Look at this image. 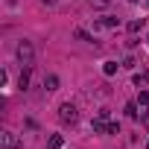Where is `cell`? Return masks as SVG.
Returning <instances> with one entry per match:
<instances>
[{
    "mask_svg": "<svg viewBox=\"0 0 149 149\" xmlns=\"http://www.w3.org/2000/svg\"><path fill=\"white\" fill-rule=\"evenodd\" d=\"M26 85H29V67H24L21 79H18V88H21V91H26Z\"/></svg>",
    "mask_w": 149,
    "mask_h": 149,
    "instance_id": "obj_4",
    "label": "cell"
},
{
    "mask_svg": "<svg viewBox=\"0 0 149 149\" xmlns=\"http://www.w3.org/2000/svg\"><path fill=\"white\" fill-rule=\"evenodd\" d=\"M129 3H137V0H129Z\"/></svg>",
    "mask_w": 149,
    "mask_h": 149,
    "instance_id": "obj_12",
    "label": "cell"
},
{
    "mask_svg": "<svg viewBox=\"0 0 149 149\" xmlns=\"http://www.w3.org/2000/svg\"><path fill=\"white\" fill-rule=\"evenodd\" d=\"M91 6L94 9H105V6H111V0H91Z\"/></svg>",
    "mask_w": 149,
    "mask_h": 149,
    "instance_id": "obj_8",
    "label": "cell"
},
{
    "mask_svg": "<svg viewBox=\"0 0 149 149\" xmlns=\"http://www.w3.org/2000/svg\"><path fill=\"white\" fill-rule=\"evenodd\" d=\"M58 146H61V134H53L50 143H47V149H58Z\"/></svg>",
    "mask_w": 149,
    "mask_h": 149,
    "instance_id": "obj_6",
    "label": "cell"
},
{
    "mask_svg": "<svg viewBox=\"0 0 149 149\" xmlns=\"http://www.w3.org/2000/svg\"><path fill=\"white\" fill-rule=\"evenodd\" d=\"M76 117H79V114H76V105H73V102H64V105L58 108V120H61V123H76Z\"/></svg>",
    "mask_w": 149,
    "mask_h": 149,
    "instance_id": "obj_2",
    "label": "cell"
},
{
    "mask_svg": "<svg viewBox=\"0 0 149 149\" xmlns=\"http://www.w3.org/2000/svg\"><path fill=\"white\" fill-rule=\"evenodd\" d=\"M3 146H6V149H18L21 143H18V137H15L12 132H3Z\"/></svg>",
    "mask_w": 149,
    "mask_h": 149,
    "instance_id": "obj_3",
    "label": "cell"
},
{
    "mask_svg": "<svg viewBox=\"0 0 149 149\" xmlns=\"http://www.w3.org/2000/svg\"><path fill=\"white\" fill-rule=\"evenodd\" d=\"M18 58H21V64L24 67H32V58H35V47H32V41H21L18 44Z\"/></svg>",
    "mask_w": 149,
    "mask_h": 149,
    "instance_id": "obj_1",
    "label": "cell"
},
{
    "mask_svg": "<svg viewBox=\"0 0 149 149\" xmlns=\"http://www.w3.org/2000/svg\"><path fill=\"white\" fill-rule=\"evenodd\" d=\"M146 79H149V73H137V76H134V85H143Z\"/></svg>",
    "mask_w": 149,
    "mask_h": 149,
    "instance_id": "obj_9",
    "label": "cell"
},
{
    "mask_svg": "<svg viewBox=\"0 0 149 149\" xmlns=\"http://www.w3.org/2000/svg\"><path fill=\"white\" fill-rule=\"evenodd\" d=\"M126 114H129V117H134V114H137V105H134V102H129V105H126Z\"/></svg>",
    "mask_w": 149,
    "mask_h": 149,
    "instance_id": "obj_10",
    "label": "cell"
},
{
    "mask_svg": "<svg viewBox=\"0 0 149 149\" xmlns=\"http://www.w3.org/2000/svg\"><path fill=\"white\" fill-rule=\"evenodd\" d=\"M41 3H44V6H56V0H41Z\"/></svg>",
    "mask_w": 149,
    "mask_h": 149,
    "instance_id": "obj_11",
    "label": "cell"
},
{
    "mask_svg": "<svg viewBox=\"0 0 149 149\" xmlns=\"http://www.w3.org/2000/svg\"><path fill=\"white\" fill-rule=\"evenodd\" d=\"M44 88H47V91H56V88H58V79L53 76V73H50V76H44Z\"/></svg>",
    "mask_w": 149,
    "mask_h": 149,
    "instance_id": "obj_5",
    "label": "cell"
},
{
    "mask_svg": "<svg viewBox=\"0 0 149 149\" xmlns=\"http://www.w3.org/2000/svg\"><path fill=\"white\" fill-rule=\"evenodd\" d=\"M102 70H105V76H111V73H117V61H105V67H102Z\"/></svg>",
    "mask_w": 149,
    "mask_h": 149,
    "instance_id": "obj_7",
    "label": "cell"
}]
</instances>
